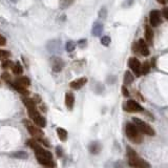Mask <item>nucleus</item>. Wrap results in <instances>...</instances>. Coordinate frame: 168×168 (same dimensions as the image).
Listing matches in <instances>:
<instances>
[{"label":"nucleus","instance_id":"obj_1","mask_svg":"<svg viewBox=\"0 0 168 168\" xmlns=\"http://www.w3.org/2000/svg\"><path fill=\"white\" fill-rule=\"evenodd\" d=\"M35 154H36L37 160H38V162L41 165L47 166V167H53L55 165V163L53 161L52 154H50V151L42 148L41 146H39L38 148L35 149Z\"/></svg>","mask_w":168,"mask_h":168},{"label":"nucleus","instance_id":"obj_2","mask_svg":"<svg viewBox=\"0 0 168 168\" xmlns=\"http://www.w3.org/2000/svg\"><path fill=\"white\" fill-rule=\"evenodd\" d=\"M127 151H128V160H129L130 166H132L134 168H150V165H149L148 162H146L145 160L140 158L134 149L128 147Z\"/></svg>","mask_w":168,"mask_h":168},{"label":"nucleus","instance_id":"obj_3","mask_svg":"<svg viewBox=\"0 0 168 168\" xmlns=\"http://www.w3.org/2000/svg\"><path fill=\"white\" fill-rule=\"evenodd\" d=\"M132 120H134V126L137 127L138 130H140V131L143 132V134H147V136H154L156 132H154V128L151 127L150 125L147 124L146 122L140 120V119H138V118H134Z\"/></svg>","mask_w":168,"mask_h":168},{"label":"nucleus","instance_id":"obj_4","mask_svg":"<svg viewBox=\"0 0 168 168\" xmlns=\"http://www.w3.org/2000/svg\"><path fill=\"white\" fill-rule=\"evenodd\" d=\"M125 132L126 136L129 140H131L132 142H140L141 141V136L139 134L137 127L134 126V124L132 123H127L126 127H125Z\"/></svg>","mask_w":168,"mask_h":168},{"label":"nucleus","instance_id":"obj_5","mask_svg":"<svg viewBox=\"0 0 168 168\" xmlns=\"http://www.w3.org/2000/svg\"><path fill=\"white\" fill-rule=\"evenodd\" d=\"M29 117L32 118V120L36 123L38 126H40V127H44V126L46 125L45 119L41 117L40 113H39V111L36 109V107H35V108H29Z\"/></svg>","mask_w":168,"mask_h":168},{"label":"nucleus","instance_id":"obj_6","mask_svg":"<svg viewBox=\"0 0 168 168\" xmlns=\"http://www.w3.org/2000/svg\"><path fill=\"white\" fill-rule=\"evenodd\" d=\"M123 108L127 113H139V111H143L142 106L134 100H129L127 102H125L124 105H123Z\"/></svg>","mask_w":168,"mask_h":168},{"label":"nucleus","instance_id":"obj_7","mask_svg":"<svg viewBox=\"0 0 168 168\" xmlns=\"http://www.w3.org/2000/svg\"><path fill=\"white\" fill-rule=\"evenodd\" d=\"M24 124L27 125V130H29V132L33 136L34 138H36V139H41V138L43 137V132L41 131L40 128L35 127V126L32 125L29 121H24Z\"/></svg>","mask_w":168,"mask_h":168},{"label":"nucleus","instance_id":"obj_8","mask_svg":"<svg viewBox=\"0 0 168 168\" xmlns=\"http://www.w3.org/2000/svg\"><path fill=\"white\" fill-rule=\"evenodd\" d=\"M128 65H129L130 70L136 74L137 77L141 76V63L137 58H130L129 61H128Z\"/></svg>","mask_w":168,"mask_h":168},{"label":"nucleus","instance_id":"obj_9","mask_svg":"<svg viewBox=\"0 0 168 168\" xmlns=\"http://www.w3.org/2000/svg\"><path fill=\"white\" fill-rule=\"evenodd\" d=\"M149 22H150V25L152 27H158L160 22H161V15L159 11H151L150 14H149Z\"/></svg>","mask_w":168,"mask_h":168},{"label":"nucleus","instance_id":"obj_10","mask_svg":"<svg viewBox=\"0 0 168 168\" xmlns=\"http://www.w3.org/2000/svg\"><path fill=\"white\" fill-rule=\"evenodd\" d=\"M63 67H64V62H63L62 59L58 57L52 58V68H53L54 72H61Z\"/></svg>","mask_w":168,"mask_h":168},{"label":"nucleus","instance_id":"obj_11","mask_svg":"<svg viewBox=\"0 0 168 168\" xmlns=\"http://www.w3.org/2000/svg\"><path fill=\"white\" fill-rule=\"evenodd\" d=\"M104 29L103 27V23H101V22H95L93 24V27H91V35L95 37H99L102 34Z\"/></svg>","mask_w":168,"mask_h":168},{"label":"nucleus","instance_id":"obj_12","mask_svg":"<svg viewBox=\"0 0 168 168\" xmlns=\"http://www.w3.org/2000/svg\"><path fill=\"white\" fill-rule=\"evenodd\" d=\"M87 82V78L85 77H82L80 79L75 80V81H72L70 84V86L72 87L73 89H80L82 86H84Z\"/></svg>","mask_w":168,"mask_h":168},{"label":"nucleus","instance_id":"obj_13","mask_svg":"<svg viewBox=\"0 0 168 168\" xmlns=\"http://www.w3.org/2000/svg\"><path fill=\"white\" fill-rule=\"evenodd\" d=\"M137 44H138V50H139L142 56H145V57H146V56L149 55L148 46H147V44L145 43V41L143 40V39H140Z\"/></svg>","mask_w":168,"mask_h":168},{"label":"nucleus","instance_id":"obj_14","mask_svg":"<svg viewBox=\"0 0 168 168\" xmlns=\"http://www.w3.org/2000/svg\"><path fill=\"white\" fill-rule=\"evenodd\" d=\"M15 83H16L17 85H19V86L27 88V87H29V85H31V80L27 77H18L15 80Z\"/></svg>","mask_w":168,"mask_h":168},{"label":"nucleus","instance_id":"obj_15","mask_svg":"<svg viewBox=\"0 0 168 168\" xmlns=\"http://www.w3.org/2000/svg\"><path fill=\"white\" fill-rule=\"evenodd\" d=\"M74 103H75V97L74 94L72 93H67L65 95V105L68 109H73L74 107Z\"/></svg>","mask_w":168,"mask_h":168},{"label":"nucleus","instance_id":"obj_16","mask_svg":"<svg viewBox=\"0 0 168 168\" xmlns=\"http://www.w3.org/2000/svg\"><path fill=\"white\" fill-rule=\"evenodd\" d=\"M145 38L146 41L149 44H152V41H154V32L149 25H147L146 29H145Z\"/></svg>","mask_w":168,"mask_h":168},{"label":"nucleus","instance_id":"obj_17","mask_svg":"<svg viewBox=\"0 0 168 168\" xmlns=\"http://www.w3.org/2000/svg\"><path fill=\"white\" fill-rule=\"evenodd\" d=\"M101 150V145L99 144L98 142H94V143H91L89 145V151H90L91 154H98Z\"/></svg>","mask_w":168,"mask_h":168},{"label":"nucleus","instance_id":"obj_18","mask_svg":"<svg viewBox=\"0 0 168 168\" xmlns=\"http://www.w3.org/2000/svg\"><path fill=\"white\" fill-rule=\"evenodd\" d=\"M74 2L75 0H59V6H60L61 10H66Z\"/></svg>","mask_w":168,"mask_h":168},{"label":"nucleus","instance_id":"obj_19","mask_svg":"<svg viewBox=\"0 0 168 168\" xmlns=\"http://www.w3.org/2000/svg\"><path fill=\"white\" fill-rule=\"evenodd\" d=\"M10 83H11V85H12V86L14 87V88L16 89L17 91H19L20 94L24 95V96H27V95L29 94V91L27 90V88H24V87H21V86H19V85H17L15 82H10Z\"/></svg>","mask_w":168,"mask_h":168},{"label":"nucleus","instance_id":"obj_20","mask_svg":"<svg viewBox=\"0 0 168 168\" xmlns=\"http://www.w3.org/2000/svg\"><path fill=\"white\" fill-rule=\"evenodd\" d=\"M57 134H58V137L60 139V141L64 142L66 141L67 139V131L64 129V128H57Z\"/></svg>","mask_w":168,"mask_h":168},{"label":"nucleus","instance_id":"obj_21","mask_svg":"<svg viewBox=\"0 0 168 168\" xmlns=\"http://www.w3.org/2000/svg\"><path fill=\"white\" fill-rule=\"evenodd\" d=\"M22 101H23L24 105L27 107V109H29V108H35V107H36V102H35L33 99L23 98V99H22Z\"/></svg>","mask_w":168,"mask_h":168},{"label":"nucleus","instance_id":"obj_22","mask_svg":"<svg viewBox=\"0 0 168 168\" xmlns=\"http://www.w3.org/2000/svg\"><path fill=\"white\" fill-rule=\"evenodd\" d=\"M134 76H132V74L130 72H126L124 75V83L127 84V85H129V84H131L132 82H134Z\"/></svg>","mask_w":168,"mask_h":168},{"label":"nucleus","instance_id":"obj_23","mask_svg":"<svg viewBox=\"0 0 168 168\" xmlns=\"http://www.w3.org/2000/svg\"><path fill=\"white\" fill-rule=\"evenodd\" d=\"M12 68H13V73H14L15 75H21L22 73H23V68H22L21 64H20L19 62L15 63Z\"/></svg>","mask_w":168,"mask_h":168},{"label":"nucleus","instance_id":"obj_24","mask_svg":"<svg viewBox=\"0 0 168 168\" xmlns=\"http://www.w3.org/2000/svg\"><path fill=\"white\" fill-rule=\"evenodd\" d=\"M149 70H150V65H149L148 62H145L143 65H141V75L148 74Z\"/></svg>","mask_w":168,"mask_h":168},{"label":"nucleus","instance_id":"obj_25","mask_svg":"<svg viewBox=\"0 0 168 168\" xmlns=\"http://www.w3.org/2000/svg\"><path fill=\"white\" fill-rule=\"evenodd\" d=\"M27 144H29V146L31 147V148H33L34 150H35V149L38 148V147L40 146V145H39V143H38V142H37L35 139L29 140V141H27Z\"/></svg>","mask_w":168,"mask_h":168},{"label":"nucleus","instance_id":"obj_26","mask_svg":"<svg viewBox=\"0 0 168 168\" xmlns=\"http://www.w3.org/2000/svg\"><path fill=\"white\" fill-rule=\"evenodd\" d=\"M111 39L109 36H103L101 38V43L103 44L104 46H108L111 44Z\"/></svg>","mask_w":168,"mask_h":168},{"label":"nucleus","instance_id":"obj_27","mask_svg":"<svg viewBox=\"0 0 168 168\" xmlns=\"http://www.w3.org/2000/svg\"><path fill=\"white\" fill-rule=\"evenodd\" d=\"M75 47H76V44H75L73 41H67L66 45H65V48H66V50L68 52V53L73 52V50H75Z\"/></svg>","mask_w":168,"mask_h":168},{"label":"nucleus","instance_id":"obj_28","mask_svg":"<svg viewBox=\"0 0 168 168\" xmlns=\"http://www.w3.org/2000/svg\"><path fill=\"white\" fill-rule=\"evenodd\" d=\"M9 57H10V53L7 50H0V60H6Z\"/></svg>","mask_w":168,"mask_h":168},{"label":"nucleus","instance_id":"obj_29","mask_svg":"<svg viewBox=\"0 0 168 168\" xmlns=\"http://www.w3.org/2000/svg\"><path fill=\"white\" fill-rule=\"evenodd\" d=\"M106 16H107V10H106V7L105 6L101 7V10L99 11V17H100L101 19H105Z\"/></svg>","mask_w":168,"mask_h":168},{"label":"nucleus","instance_id":"obj_30","mask_svg":"<svg viewBox=\"0 0 168 168\" xmlns=\"http://www.w3.org/2000/svg\"><path fill=\"white\" fill-rule=\"evenodd\" d=\"M13 157H14V158H18V159H27V154H25V152H23V151H20V152H15V154H13Z\"/></svg>","mask_w":168,"mask_h":168},{"label":"nucleus","instance_id":"obj_31","mask_svg":"<svg viewBox=\"0 0 168 168\" xmlns=\"http://www.w3.org/2000/svg\"><path fill=\"white\" fill-rule=\"evenodd\" d=\"M13 62L11 60H5V61H3V63H2V67L3 68H9V67H11L12 66L13 67Z\"/></svg>","mask_w":168,"mask_h":168},{"label":"nucleus","instance_id":"obj_32","mask_svg":"<svg viewBox=\"0 0 168 168\" xmlns=\"http://www.w3.org/2000/svg\"><path fill=\"white\" fill-rule=\"evenodd\" d=\"M1 78H2L4 81L11 82V76H10V74H7V73H3V74L1 75Z\"/></svg>","mask_w":168,"mask_h":168},{"label":"nucleus","instance_id":"obj_33","mask_svg":"<svg viewBox=\"0 0 168 168\" xmlns=\"http://www.w3.org/2000/svg\"><path fill=\"white\" fill-rule=\"evenodd\" d=\"M122 93H123V96H125V97L129 96V91H128V89L126 88V86H123L122 87Z\"/></svg>","mask_w":168,"mask_h":168},{"label":"nucleus","instance_id":"obj_34","mask_svg":"<svg viewBox=\"0 0 168 168\" xmlns=\"http://www.w3.org/2000/svg\"><path fill=\"white\" fill-rule=\"evenodd\" d=\"M5 43H6V39H5L2 35H0V46L5 45Z\"/></svg>","mask_w":168,"mask_h":168},{"label":"nucleus","instance_id":"obj_35","mask_svg":"<svg viewBox=\"0 0 168 168\" xmlns=\"http://www.w3.org/2000/svg\"><path fill=\"white\" fill-rule=\"evenodd\" d=\"M134 3V0H125V2L123 3V6H130Z\"/></svg>","mask_w":168,"mask_h":168},{"label":"nucleus","instance_id":"obj_36","mask_svg":"<svg viewBox=\"0 0 168 168\" xmlns=\"http://www.w3.org/2000/svg\"><path fill=\"white\" fill-rule=\"evenodd\" d=\"M78 45L81 46V47H83L84 45H86V40H84V39H82V40H80L79 42H78Z\"/></svg>","mask_w":168,"mask_h":168},{"label":"nucleus","instance_id":"obj_37","mask_svg":"<svg viewBox=\"0 0 168 168\" xmlns=\"http://www.w3.org/2000/svg\"><path fill=\"white\" fill-rule=\"evenodd\" d=\"M57 152H58V157L62 156V149H61L60 147H57Z\"/></svg>","mask_w":168,"mask_h":168},{"label":"nucleus","instance_id":"obj_38","mask_svg":"<svg viewBox=\"0 0 168 168\" xmlns=\"http://www.w3.org/2000/svg\"><path fill=\"white\" fill-rule=\"evenodd\" d=\"M163 15H164V17H165V19H167L168 18V13H167V9H164L163 10Z\"/></svg>","mask_w":168,"mask_h":168},{"label":"nucleus","instance_id":"obj_39","mask_svg":"<svg viewBox=\"0 0 168 168\" xmlns=\"http://www.w3.org/2000/svg\"><path fill=\"white\" fill-rule=\"evenodd\" d=\"M159 3H161V4H166L167 3V0H158Z\"/></svg>","mask_w":168,"mask_h":168},{"label":"nucleus","instance_id":"obj_40","mask_svg":"<svg viewBox=\"0 0 168 168\" xmlns=\"http://www.w3.org/2000/svg\"><path fill=\"white\" fill-rule=\"evenodd\" d=\"M11 2H13V3H16V2H18V0H10Z\"/></svg>","mask_w":168,"mask_h":168}]
</instances>
